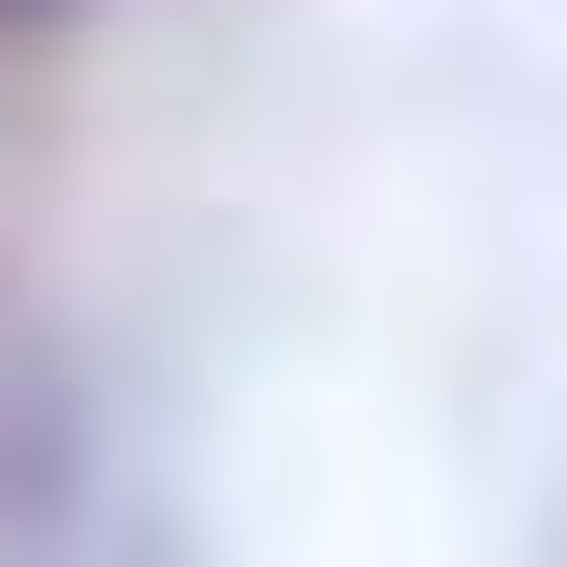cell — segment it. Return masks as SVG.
Masks as SVG:
<instances>
[{
    "label": "cell",
    "mask_w": 567,
    "mask_h": 567,
    "mask_svg": "<svg viewBox=\"0 0 567 567\" xmlns=\"http://www.w3.org/2000/svg\"><path fill=\"white\" fill-rule=\"evenodd\" d=\"M69 477H91V454H69V386H45L23 341H0V545H69V523H91Z\"/></svg>",
    "instance_id": "obj_1"
},
{
    "label": "cell",
    "mask_w": 567,
    "mask_h": 567,
    "mask_svg": "<svg viewBox=\"0 0 567 567\" xmlns=\"http://www.w3.org/2000/svg\"><path fill=\"white\" fill-rule=\"evenodd\" d=\"M0 23H69V0H0Z\"/></svg>",
    "instance_id": "obj_2"
}]
</instances>
